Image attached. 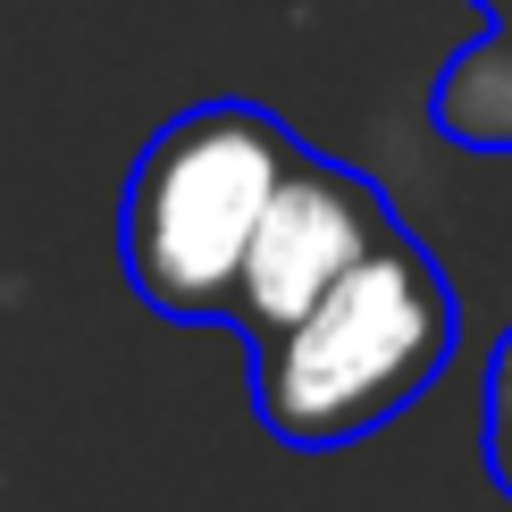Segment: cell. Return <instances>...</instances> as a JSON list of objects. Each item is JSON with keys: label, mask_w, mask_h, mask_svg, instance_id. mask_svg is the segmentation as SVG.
I'll return each instance as SVG.
<instances>
[{"label": "cell", "mask_w": 512, "mask_h": 512, "mask_svg": "<svg viewBox=\"0 0 512 512\" xmlns=\"http://www.w3.org/2000/svg\"><path fill=\"white\" fill-rule=\"evenodd\" d=\"M479 454H487V479H496V496H512V328L496 336V353H487V403H479Z\"/></svg>", "instance_id": "obj_5"}, {"label": "cell", "mask_w": 512, "mask_h": 512, "mask_svg": "<svg viewBox=\"0 0 512 512\" xmlns=\"http://www.w3.org/2000/svg\"><path fill=\"white\" fill-rule=\"evenodd\" d=\"M429 126L462 152H512V34H479L429 84Z\"/></svg>", "instance_id": "obj_4"}, {"label": "cell", "mask_w": 512, "mask_h": 512, "mask_svg": "<svg viewBox=\"0 0 512 512\" xmlns=\"http://www.w3.org/2000/svg\"><path fill=\"white\" fill-rule=\"evenodd\" d=\"M387 236H403L395 202L378 194L361 168L294 143L286 168H277V185H269V202H261V219H252V236H244L236 294H227V328H236L244 345L277 336L294 311H311L353 261H370Z\"/></svg>", "instance_id": "obj_3"}, {"label": "cell", "mask_w": 512, "mask_h": 512, "mask_svg": "<svg viewBox=\"0 0 512 512\" xmlns=\"http://www.w3.org/2000/svg\"><path fill=\"white\" fill-rule=\"evenodd\" d=\"M294 135L261 101H194L126 168L118 194V269L135 303L168 328H227L244 236L261 219Z\"/></svg>", "instance_id": "obj_2"}, {"label": "cell", "mask_w": 512, "mask_h": 512, "mask_svg": "<svg viewBox=\"0 0 512 512\" xmlns=\"http://www.w3.org/2000/svg\"><path fill=\"white\" fill-rule=\"evenodd\" d=\"M487 9V34H512V0H479Z\"/></svg>", "instance_id": "obj_6"}, {"label": "cell", "mask_w": 512, "mask_h": 512, "mask_svg": "<svg viewBox=\"0 0 512 512\" xmlns=\"http://www.w3.org/2000/svg\"><path fill=\"white\" fill-rule=\"evenodd\" d=\"M462 336V303L403 227L336 277L311 311L252 345V420L286 454H336V445L403 420L445 378Z\"/></svg>", "instance_id": "obj_1"}]
</instances>
